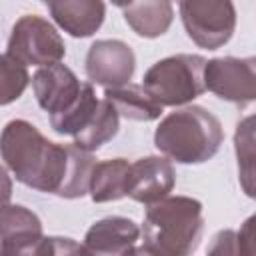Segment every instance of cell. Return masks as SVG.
Segmentation results:
<instances>
[{
	"label": "cell",
	"instance_id": "obj_25",
	"mask_svg": "<svg viewBox=\"0 0 256 256\" xmlns=\"http://www.w3.org/2000/svg\"><path fill=\"white\" fill-rule=\"evenodd\" d=\"M12 198V180L8 176V170L0 164V210L10 204Z\"/></svg>",
	"mask_w": 256,
	"mask_h": 256
},
{
	"label": "cell",
	"instance_id": "obj_7",
	"mask_svg": "<svg viewBox=\"0 0 256 256\" xmlns=\"http://www.w3.org/2000/svg\"><path fill=\"white\" fill-rule=\"evenodd\" d=\"M204 88L240 108L256 98V58L222 56L206 60Z\"/></svg>",
	"mask_w": 256,
	"mask_h": 256
},
{
	"label": "cell",
	"instance_id": "obj_17",
	"mask_svg": "<svg viewBox=\"0 0 256 256\" xmlns=\"http://www.w3.org/2000/svg\"><path fill=\"white\" fill-rule=\"evenodd\" d=\"M96 104H98V98H96L94 86L90 82H82V88H80L76 102L66 112L50 116L52 130L56 134H62V136H76L86 126L90 116L94 114Z\"/></svg>",
	"mask_w": 256,
	"mask_h": 256
},
{
	"label": "cell",
	"instance_id": "obj_4",
	"mask_svg": "<svg viewBox=\"0 0 256 256\" xmlns=\"http://www.w3.org/2000/svg\"><path fill=\"white\" fill-rule=\"evenodd\" d=\"M204 66L206 58L198 54H174L162 58L146 70L142 88L162 108L184 106L206 92Z\"/></svg>",
	"mask_w": 256,
	"mask_h": 256
},
{
	"label": "cell",
	"instance_id": "obj_6",
	"mask_svg": "<svg viewBox=\"0 0 256 256\" xmlns=\"http://www.w3.org/2000/svg\"><path fill=\"white\" fill-rule=\"evenodd\" d=\"M188 38L206 50L224 46L236 28V8L230 0H184L178 4Z\"/></svg>",
	"mask_w": 256,
	"mask_h": 256
},
{
	"label": "cell",
	"instance_id": "obj_2",
	"mask_svg": "<svg viewBox=\"0 0 256 256\" xmlns=\"http://www.w3.org/2000/svg\"><path fill=\"white\" fill-rule=\"evenodd\" d=\"M204 232L202 202L190 196H166L148 204L142 222L144 246L158 256H192Z\"/></svg>",
	"mask_w": 256,
	"mask_h": 256
},
{
	"label": "cell",
	"instance_id": "obj_15",
	"mask_svg": "<svg viewBox=\"0 0 256 256\" xmlns=\"http://www.w3.org/2000/svg\"><path fill=\"white\" fill-rule=\"evenodd\" d=\"M128 168L130 162L126 158H112L96 162L90 176V198L94 202H112L126 196L128 188Z\"/></svg>",
	"mask_w": 256,
	"mask_h": 256
},
{
	"label": "cell",
	"instance_id": "obj_16",
	"mask_svg": "<svg viewBox=\"0 0 256 256\" xmlns=\"http://www.w3.org/2000/svg\"><path fill=\"white\" fill-rule=\"evenodd\" d=\"M118 128H120L118 112L106 98H102V100H98L96 110L90 116V120L86 122V126L74 136V146L92 154L102 144L112 140L118 134Z\"/></svg>",
	"mask_w": 256,
	"mask_h": 256
},
{
	"label": "cell",
	"instance_id": "obj_14",
	"mask_svg": "<svg viewBox=\"0 0 256 256\" xmlns=\"http://www.w3.org/2000/svg\"><path fill=\"white\" fill-rule=\"evenodd\" d=\"M104 98L114 106L118 116L134 122H152L160 118L162 106L142 88V84H126L120 88H106Z\"/></svg>",
	"mask_w": 256,
	"mask_h": 256
},
{
	"label": "cell",
	"instance_id": "obj_24",
	"mask_svg": "<svg viewBox=\"0 0 256 256\" xmlns=\"http://www.w3.org/2000/svg\"><path fill=\"white\" fill-rule=\"evenodd\" d=\"M52 244H54V256H90L86 248L72 238L52 236Z\"/></svg>",
	"mask_w": 256,
	"mask_h": 256
},
{
	"label": "cell",
	"instance_id": "obj_13",
	"mask_svg": "<svg viewBox=\"0 0 256 256\" xmlns=\"http://www.w3.org/2000/svg\"><path fill=\"white\" fill-rule=\"evenodd\" d=\"M124 14L126 24L142 38H158L162 36L174 18V6L168 0H144V2H128L118 4Z\"/></svg>",
	"mask_w": 256,
	"mask_h": 256
},
{
	"label": "cell",
	"instance_id": "obj_26",
	"mask_svg": "<svg viewBox=\"0 0 256 256\" xmlns=\"http://www.w3.org/2000/svg\"><path fill=\"white\" fill-rule=\"evenodd\" d=\"M130 256H158V254H154L150 248H146L142 244V246H134V250L130 252Z\"/></svg>",
	"mask_w": 256,
	"mask_h": 256
},
{
	"label": "cell",
	"instance_id": "obj_1",
	"mask_svg": "<svg viewBox=\"0 0 256 256\" xmlns=\"http://www.w3.org/2000/svg\"><path fill=\"white\" fill-rule=\"evenodd\" d=\"M0 156L18 182L58 196L68 170V144L50 142L32 122L16 118L0 132Z\"/></svg>",
	"mask_w": 256,
	"mask_h": 256
},
{
	"label": "cell",
	"instance_id": "obj_27",
	"mask_svg": "<svg viewBox=\"0 0 256 256\" xmlns=\"http://www.w3.org/2000/svg\"><path fill=\"white\" fill-rule=\"evenodd\" d=\"M0 256H2V254H0Z\"/></svg>",
	"mask_w": 256,
	"mask_h": 256
},
{
	"label": "cell",
	"instance_id": "obj_8",
	"mask_svg": "<svg viewBox=\"0 0 256 256\" xmlns=\"http://www.w3.org/2000/svg\"><path fill=\"white\" fill-rule=\"evenodd\" d=\"M136 68L132 48L122 40H96L86 54V76L104 88L130 84Z\"/></svg>",
	"mask_w": 256,
	"mask_h": 256
},
{
	"label": "cell",
	"instance_id": "obj_10",
	"mask_svg": "<svg viewBox=\"0 0 256 256\" xmlns=\"http://www.w3.org/2000/svg\"><path fill=\"white\" fill-rule=\"evenodd\" d=\"M80 88L82 82L78 80V76L62 62L40 68L32 76V90L36 102L50 116L66 112L76 102Z\"/></svg>",
	"mask_w": 256,
	"mask_h": 256
},
{
	"label": "cell",
	"instance_id": "obj_19",
	"mask_svg": "<svg viewBox=\"0 0 256 256\" xmlns=\"http://www.w3.org/2000/svg\"><path fill=\"white\" fill-rule=\"evenodd\" d=\"M206 256H254V216L246 218L238 232L232 228L220 230L212 238Z\"/></svg>",
	"mask_w": 256,
	"mask_h": 256
},
{
	"label": "cell",
	"instance_id": "obj_9",
	"mask_svg": "<svg viewBox=\"0 0 256 256\" xmlns=\"http://www.w3.org/2000/svg\"><path fill=\"white\" fill-rule=\"evenodd\" d=\"M176 184L174 166L162 156H144L130 162L126 196L140 204H154L166 198Z\"/></svg>",
	"mask_w": 256,
	"mask_h": 256
},
{
	"label": "cell",
	"instance_id": "obj_23",
	"mask_svg": "<svg viewBox=\"0 0 256 256\" xmlns=\"http://www.w3.org/2000/svg\"><path fill=\"white\" fill-rule=\"evenodd\" d=\"M0 254L2 256H54L52 236L30 234V236H22V238L2 240Z\"/></svg>",
	"mask_w": 256,
	"mask_h": 256
},
{
	"label": "cell",
	"instance_id": "obj_20",
	"mask_svg": "<svg viewBox=\"0 0 256 256\" xmlns=\"http://www.w3.org/2000/svg\"><path fill=\"white\" fill-rule=\"evenodd\" d=\"M234 148L238 158L240 184L246 196H254V116H246L238 122L234 134Z\"/></svg>",
	"mask_w": 256,
	"mask_h": 256
},
{
	"label": "cell",
	"instance_id": "obj_11",
	"mask_svg": "<svg viewBox=\"0 0 256 256\" xmlns=\"http://www.w3.org/2000/svg\"><path fill=\"white\" fill-rule=\"evenodd\" d=\"M140 236V228L134 220L124 216H108L94 222L82 246L90 256H130Z\"/></svg>",
	"mask_w": 256,
	"mask_h": 256
},
{
	"label": "cell",
	"instance_id": "obj_22",
	"mask_svg": "<svg viewBox=\"0 0 256 256\" xmlns=\"http://www.w3.org/2000/svg\"><path fill=\"white\" fill-rule=\"evenodd\" d=\"M28 84L30 74L26 66L16 62L8 54H0V106L16 102L24 94Z\"/></svg>",
	"mask_w": 256,
	"mask_h": 256
},
{
	"label": "cell",
	"instance_id": "obj_18",
	"mask_svg": "<svg viewBox=\"0 0 256 256\" xmlns=\"http://www.w3.org/2000/svg\"><path fill=\"white\" fill-rule=\"evenodd\" d=\"M68 154H70L68 170H66V178H64V184H62L58 196L66 198V200H74V198H82L84 194H88L90 176L96 166V160L90 152L80 150L74 144H68Z\"/></svg>",
	"mask_w": 256,
	"mask_h": 256
},
{
	"label": "cell",
	"instance_id": "obj_3",
	"mask_svg": "<svg viewBox=\"0 0 256 256\" xmlns=\"http://www.w3.org/2000/svg\"><path fill=\"white\" fill-rule=\"evenodd\" d=\"M222 142L224 130L220 120L194 104L164 116L154 132V146L178 164L208 162Z\"/></svg>",
	"mask_w": 256,
	"mask_h": 256
},
{
	"label": "cell",
	"instance_id": "obj_5",
	"mask_svg": "<svg viewBox=\"0 0 256 256\" xmlns=\"http://www.w3.org/2000/svg\"><path fill=\"white\" fill-rule=\"evenodd\" d=\"M6 54L22 66H52L60 64L66 54L60 32L38 14L20 16L10 32Z\"/></svg>",
	"mask_w": 256,
	"mask_h": 256
},
{
	"label": "cell",
	"instance_id": "obj_12",
	"mask_svg": "<svg viewBox=\"0 0 256 256\" xmlns=\"http://www.w3.org/2000/svg\"><path fill=\"white\" fill-rule=\"evenodd\" d=\"M46 6L54 22L74 38L92 36L106 16V4L100 0H50Z\"/></svg>",
	"mask_w": 256,
	"mask_h": 256
},
{
	"label": "cell",
	"instance_id": "obj_21",
	"mask_svg": "<svg viewBox=\"0 0 256 256\" xmlns=\"http://www.w3.org/2000/svg\"><path fill=\"white\" fill-rule=\"evenodd\" d=\"M30 234H44L42 222L32 210L20 204H8L0 210V242Z\"/></svg>",
	"mask_w": 256,
	"mask_h": 256
}]
</instances>
